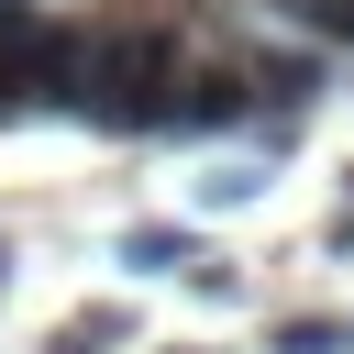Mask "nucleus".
Listing matches in <instances>:
<instances>
[{"mask_svg": "<svg viewBox=\"0 0 354 354\" xmlns=\"http://www.w3.org/2000/svg\"><path fill=\"white\" fill-rule=\"evenodd\" d=\"M177 33L166 22H100L77 33V77H66V111H88L100 133H155L166 111V77H177Z\"/></svg>", "mask_w": 354, "mask_h": 354, "instance_id": "obj_1", "label": "nucleus"}, {"mask_svg": "<svg viewBox=\"0 0 354 354\" xmlns=\"http://www.w3.org/2000/svg\"><path fill=\"white\" fill-rule=\"evenodd\" d=\"M77 77V22H44V11H11L0 22V122L22 111H55Z\"/></svg>", "mask_w": 354, "mask_h": 354, "instance_id": "obj_2", "label": "nucleus"}, {"mask_svg": "<svg viewBox=\"0 0 354 354\" xmlns=\"http://www.w3.org/2000/svg\"><path fill=\"white\" fill-rule=\"evenodd\" d=\"M243 111H254L243 66H177V77H166V111H155V133H188V144H199V133H232Z\"/></svg>", "mask_w": 354, "mask_h": 354, "instance_id": "obj_3", "label": "nucleus"}, {"mask_svg": "<svg viewBox=\"0 0 354 354\" xmlns=\"http://www.w3.org/2000/svg\"><path fill=\"white\" fill-rule=\"evenodd\" d=\"M199 254H210V243H199L188 221H133V232H122V266H133V277H188Z\"/></svg>", "mask_w": 354, "mask_h": 354, "instance_id": "obj_4", "label": "nucleus"}, {"mask_svg": "<svg viewBox=\"0 0 354 354\" xmlns=\"http://www.w3.org/2000/svg\"><path fill=\"white\" fill-rule=\"evenodd\" d=\"M243 88H254V100H277V111H310V100H321V55H254V66H243Z\"/></svg>", "mask_w": 354, "mask_h": 354, "instance_id": "obj_5", "label": "nucleus"}, {"mask_svg": "<svg viewBox=\"0 0 354 354\" xmlns=\"http://www.w3.org/2000/svg\"><path fill=\"white\" fill-rule=\"evenodd\" d=\"M111 343H133V310H77L44 354H111Z\"/></svg>", "mask_w": 354, "mask_h": 354, "instance_id": "obj_6", "label": "nucleus"}, {"mask_svg": "<svg viewBox=\"0 0 354 354\" xmlns=\"http://www.w3.org/2000/svg\"><path fill=\"white\" fill-rule=\"evenodd\" d=\"M266 343H277V354H343V321H277Z\"/></svg>", "mask_w": 354, "mask_h": 354, "instance_id": "obj_7", "label": "nucleus"}, {"mask_svg": "<svg viewBox=\"0 0 354 354\" xmlns=\"http://www.w3.org/2000/svg\"><path fill=\"white\" fill-rule=\"evenodd\" d=\"M288 11H299L321 44H354V0H288Z\"/></svg>", "mask_w": 354, "mask_h": 354, "instance_id": "obj_8", "label": "nucleus"}, {"mask_svg": "<svg viewBox=\"0 0 354 354\" xmlns=\"http://www.w3.org/2000/svg\"><path fill=\"white\" fill-rule=\"evenodd\" d=\"M332 254H354V199H343V221H332Z\"/></svg>", "mask_w": 354, "mask_h": 354, "instance_id": "obj_9", "label": "nucleus"}, {"mask_svg": "<svg viewBox=\"0 0 354 354\" xmlns=\"http://www.w3.org/2000/svg\"><path fill=\"white\" fill-rule=\"evenodd\" d=\"M0 288H11V243H0Z\"/></svg>", "mask_w": 354, "mask_h": 354, "instance_id": "obj_10", "label": "nucleus"}]
</instances>
